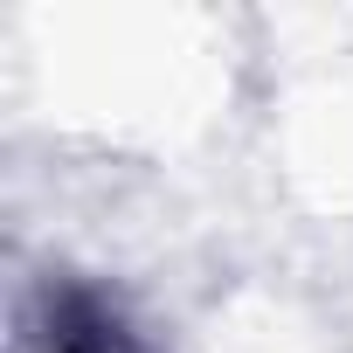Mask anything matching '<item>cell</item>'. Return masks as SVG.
<instances>
[{
    "instance_id": "6da1fadb",
    "label": "cell",
    "mask_w": 353,
    "mask_h": 353,
    "mask_svg": "<svg viewBox=\"0 0 353 353\" xmlns=\"http://www.w3.org/2000/svg\"><path fill=\"white\" fill-rule=\"evenodd\" d=\"M49 353H145L139 332L97 298V291H49V332H35Z\"/></svg>"
}]
</instances>
